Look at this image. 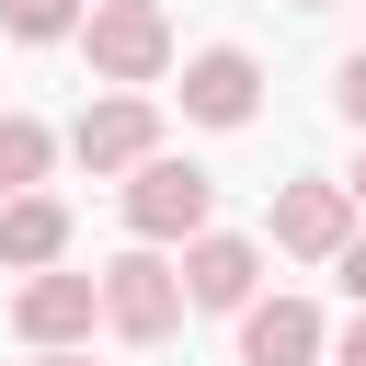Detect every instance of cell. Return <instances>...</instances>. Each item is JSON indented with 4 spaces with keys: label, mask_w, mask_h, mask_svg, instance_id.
<instances>
[{
    "label": "cell",
    "mask_w": 366,
    "mask_h": 366,
    "mask_svg": "<svg viewBox=\"0 0 366 366\" xmlns=\"http://www.w3.org/2000/svg\"><path fill=\"white\" fill-rule=\"evenodd\" d=\"M252 286H263V252H252V240H217V229H206V240L183 252V297H194V309H252Z\"/></svg>",
    "instance_id": "obj_9"
},
{
    "label": "cell",
    "mask_w": 366,
    "mask_h": 366,
    "mask_svg": "<svg viewBox=\"0 0 366 366\" xmlns=\"http://www.w3.org/2000/svg\"><path fill=\"white\" fill-rule=\"evenodd\" d=\"M332 103H343V114L366 126V57H343V80H332Z\"/></svg>",
    "instance_id": "obj_13"
},
{
    "label": "cell",
    "mask_w": 366,
    "mask_h": 366,
    "mask_svg": "<svg viewBox=\"0 0 366 366\" xmlns=\"http://www.w3.org/2000/svg\"><path fill=\"white\" fill-rule=\"evenodd\" d=\"M0 263L11 274H57L69 263V206L57 194H11L0 206Z\"/></svg>",
    "instance_id": "obj_10"
},
{
    "label": "cell",
    "mask_w": 366,
    "mask_h": 366,
    "mask_svg": "<svg viewBox=\"0 0 366 366\" xmlns=\"http://www.w3.org/2000/svg\"><path fill=\"white\" fill-rule=\"evenodd\" d=\"M343 366H366V309H355V332H343Z\"/></svg>",
    "instance_id": "obj_15"
},
{
    "label": "cell",
    "mask_w": 366,
    "mask_h": 366,
    "mask_svg": "<svg viewBox=\"0 0 366 366\" xmlns=\"http://www.w3.org/2000/svg\"><path fill=\"white\" fill-rule=\"evenodd\" d=\"M46 160H57V137H46L34 114H0V206H11V194H34V183H46Z\"/></svg>",
    "instance_id": "obj_11"
},
{
    "label": "cell",
    "mask_w": 366,
    "mask_h": 366,
    "mask_svg": "<svg viewBox=\"0 0 366 366\" xmlns=\"http://www.w3.org/2000/svg\"><path fill=\"white\" fill-rule=\"evenodd\" d=\"M206 217H217V183L194 172V160H149V172H126V229L160 252V240H206Z\"/></svg>",
    "instance_id": "obj_1"
},
{
    "label": "cell",
    "mask_w": 366,
    "mask_h": 366,
    "mask_svg": "<svg viewBox=\"0 0 366 366\" xmlns=\"http://www.w3.org/2000/svg\"><path fill=\"white\" fill-rule=\"evenodd\" d=\"M343 297H355V309H366V240H355V252H343Z\"/></svg>",
    "instance_id": "obj_14"
},
{
    "label": "cell",
    "mask_w": 366,
    "mask_h": 366,
    "mask_svg": "<svg viewBox=\"0 0 366 366\" xmlns=\"http://www.w3.org/2000/svg\"><path fill=\"white\" fill-rule=\"evenodd\" d=\"M34 366H92V355H34Z\"/></svg>",
    "instance_id": "obj_17"
},
{
    "label": "cell",
    "mask_w": 366,
    "mask_h": 366,
    "mask_svg": "<svg viewBox=\"0 0 366 366\" xmlns=\"http://www.w3.org/2000/svg\"><path fill=\"white\" fill-rule=\"evenodd\" d=\"M69 149H80V172H149V160H160V114H149V92H103V103L69 126Z\"/></svg>",
    "instance_id": "obj_4"
},
{
    "label": "cell",
    "mask_w": 366,
    "mask_h": 366,
    "mask_svg": "<svg viewBox=\"0 0 366 366\" xmlns=\"http://www.w3.org/2000/svg\"><path fill=\"white\" fill-rule=\"evenodd\" d=\"M343 194H355V206H366V160H355V183H343Z\"/></svg>",
    "instance_id": "obj_16"
},
{
    "label": "cell",
    "mask_w": 366,
    "mask_h": 366,
    "mask_svg": "<svg viewBox=\"0 0 366 366\" xmlns=\"http://www.w3.org/2000/svg\"><path fill=\"white\" fill-rule=\"evenodd\" d=\"M252 103H263V69H252L240 46L183 57V114H194V126H252Z\"/></svg>",
    "instance_id": "obj_7"
},
{
    "label": "cell",
    "mask_w": 366,
    "mask_h": 366,
    "mask_svg": "<svg viewBox=\"0 0 366 366\" xmlns=\"http://www.w3.org/2000/svg\"><path fill=\"white\" fill-rule=\"evenodd\" d=\"M320 355V309L309 297H252L240 309V366H309Z\"/></svg>",
    "instance_id": "obj_8"
},
{
    "label": "cell",
    "mask_w": 366,
    "mask_h": 366,
    "mask_svg": "<svg viewBox=\"0 0 366 366\" xmlns=\"http://www.w3.org/2000/svg\"><path fill=\"white\" fill-rule=\"evenodd\" d=\"M0 23L23 46H57V34H80V0H0Z\"/></svg>",
    "instance_id": "obj_12"
},
{
    "label": "cell",
    "mask_w": 366,
    "mask_h": 366,
    "mask_svg": "<svg viewBox=\"0 0 366 366\" xmlns=\"http://www.w3.org/2000/svg\"><path fill=\"white\" fill-rule=\"evenodd\" d=\"M297 11H320V0H297Z\"/></svg>",
    "instance_id": "obj_18"
},
{
    "label": "cell",
    "mask_w": 366,
    "mask_h": 366,
    "mask_svg": "<svg viewBox=\"0 0 366 366\" xmlns=\"http://www.w3.org/2000/svg\"><path fill=\"white\" fill-rule=\"evenodd\" d=\"M274 252L343 263V252H355V194H343V183H286V194H274Z\"/></svg>",
    "instance_id": "obj_6"
},
{
    "label": "cell",
    "mask_w": 366,
    "mask_h": 366,
    "mask_svg": "<svg viewBox=\"0 0 366 366\" xmlns=\"http://www.w3.org/2000/svg\"><path fill=\"white\" fill-rule=\"evenodd\" d=\"M80 46H92V69H103V80H126V92L172 69V23H160V0H92Z\"/></svg>",
    "instance_id": "obj_3"
},
{
    "label": "cell",
    "mask_w": 366,
    "mask_h": 366,
    "mask_svg": "<svg viewBox=\"0 0 366 366\" xmlns=\"http://www.w3.org/2000/svg\"><path fill=\"white\" fill-rule=\"evenodd\" d=\"M183 309H194V297H183V274H172L149 240L103 263V320H114L126 343H172V320H183Z\"/></svg>",
    "instance_id": "obj_2"
},
{
    "label": "cell",
    "mask_w": 366,
    "mask_h": 366,
    "mask_svg": "<svg viewBox=\"0 0 366 366\" xmlns=\"http://www.w3.org/2000/svg\"><path fill=\"white\" fill-rule=\"evenodd\" d=\"M92 320H103V274H23V297H11V332L34 355H69Z\"/></svg>",
    "instance_id": "obj_5"
}]
</instances>
